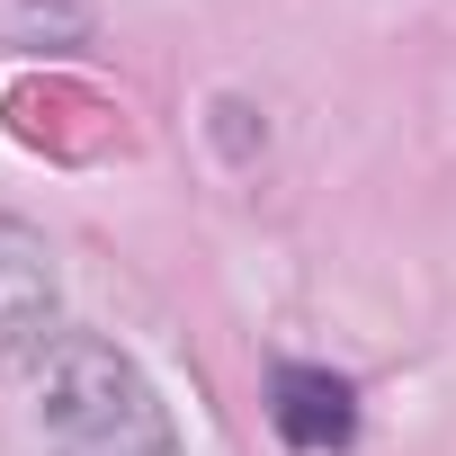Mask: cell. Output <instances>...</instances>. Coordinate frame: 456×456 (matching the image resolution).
<instances>
[{
	"instance_id": "3957f363",
	"label": "cell",
	"mask_w": 456,
	"mask_h": 456,
	"mask_svg": "<svg viewBox=\"0 0 456 456\" xmlns=\"http://www.w3.org/2000/svg\"><path fill=\"white\" fill-rule=\"evenodd\" d=\"M269 420H278V438L296 447V456H331V447H349L358 438V394L331 376V367H278L269 376Z\"/></svg>"
},
{
	"instance_id": "7a4b0ae2",
	"label": "cell",
	"mask_w": 456,
	"mask_h": 456,
	"mask_svg": "<svg viewBox=\"0 0 456 456\" xmlns=\"http://www.w3.org/2000/svg\"><path fill=\"white\" fill-rule=\"evenodd\" d=\"M63 314V278L45 233H28L19 215H0V349H45Z\"/></svg>"
},
{
	"instance_id": "6da1fadb",
	"label": "cell",
	"mask_w": 456,
	"mask_h": 456,
	"mask_svg": "<svg viewBox=\"0 0 456 456\" xmlns=\"http://www.w3.org/2000/svg\"><path fill=\"white\" fill-rule=\"evenodd\" d=\"M37 429L54 456H188L170 429V403L152 394V376L90 340V331H54L45 367H37Z\"/></svg>"
}]
</instances>
